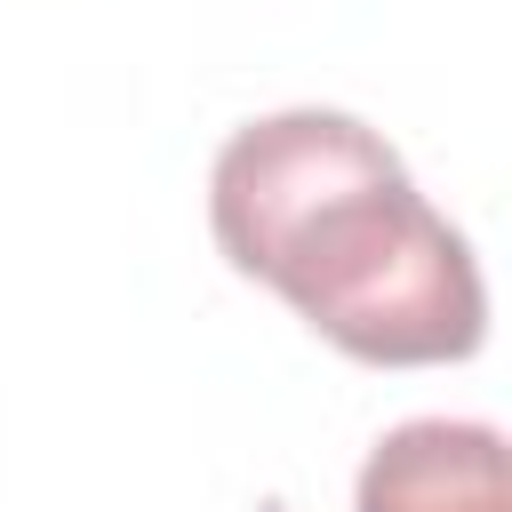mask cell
<instances>
[{
  "label": "cell",
  "mask_w": 512,
  "mask_h": 512,
  "mask_svg": "<svg viewBox=\"0 0 512 512\" xmlns=\"http://www.w3.org/2000/svg\"><path fill=\"white\" fill-rule=\"evenodd\" d=\"M216 240L360 360H464L488 328L480 264L344 112L248 120L216 152Z\"/></svg>",
  "instance_id": "6da1fadb"
},
{
  "label": "cell",
  "mask_w": 512,
  "mask_h": 512,
  "mask_svg": "<svg viewBox=\"0 0 512 512\" xmlns=\"http://www.w3.org/2000/svg\"><path fill=\"white\" fill-rule=\"evenodd\" d=\"M360 512H504V440L488 424H400L360 472Z\"/></svg>",
  "instance_id": "7a4b0ae2"
}]
</instances>
